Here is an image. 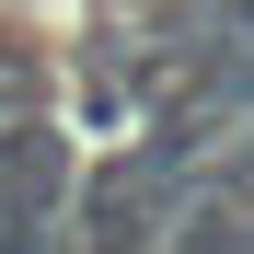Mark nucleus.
Masks as SVG:
<instances>
[{"mask_svg":"<svg viewBox=\"0 0 254 254\" xmlns=\"http://www.w3.org/2000/svg\"><path fill=\"white\" fill-rule=\"evenodd\" d=\"M162 254H254V185H231V196L185 208V231L162 243Z\"/></svg>","mask_w":254,"mask_h":254,"instance_id":"nucleus-3","label":"nucleus"},{"mask_svg":"<svg viewBox=\"0 0 254 254\" xmlns=\"http://www.w3.org/2000/svg\"><path fill=\"white\" fill-rule=\"evenodd\" d=\"M231 185H254V174H208V162H174L162 139H139L69 185V220H81V254H162L185 231V208L231 196Z\"/></svg>","mask_w":254,"mask_h":254,"instance_id":"nucleus-1","label":"nucleus"},{"mask_svg":"<svg viewBox=\"0 0 254 254\" xmlns=\"http://www.w3.org/2000/svg\"><path fill=\"white\" fill-rule=\"evenodd\" d=\"M69 139H58V127L47 116H0V208H47V220H69Z\"/></svg>","mask_w":254,"mask_h":254,"instance_id":"nucleus-2","label":"nucleus"}]
</instances>
